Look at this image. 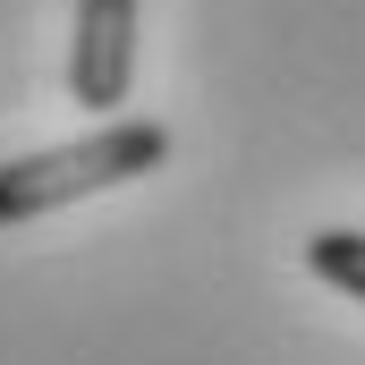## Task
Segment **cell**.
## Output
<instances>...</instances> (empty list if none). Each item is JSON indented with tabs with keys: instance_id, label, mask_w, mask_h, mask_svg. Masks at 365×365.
Segmentation results:
<instances>
[{
	"instance_id": "obj_2",
	"label": "cell",
	"mask_w": 365,
	"mask_h": 365,
	"mask_svg": "<svg viewBox=\"0 0 365 365\" xmlns=\"http://www.w3.org/2000/svg\"><path fill=\"white\" fill-rule=\"evenodd\" d=\"M128 77H136V0H77L68 102L110 119V110H128Z\"/></svg>"
},
{
	"instance_id": "obj_3",
	"label": "cell",
	"mask_w": 365,
	"mask_h": 365,
	"mask_svg": "<svg viewBox=\"0 0 365 365\" xmlns=\"http://www.w3.org/2000/svg\"><path fill=\"white\" fill-rule=\"evenodd\" d=\"M306 272L331 280V289H349L365 306V230H314L306 238Z\"/></svg>"
},
{
	"instance_id": "obj_1",
	"label": "cell",
	"mask_w": 365,
	"mask_h": 365,
	"mask_svg": "<svg viewBox=\"0 0 365 365\" xmlns=\"http://www.w3.org/2000/svg\"><path fill=\"white\" fill-rule=\"evenodd\" d=\"M170 162V128L162 119H102L68 145H43V153H17L0 162V230H26L77 195H102V187H128L145 170Z\"/></svg>"
}]
</instances>
